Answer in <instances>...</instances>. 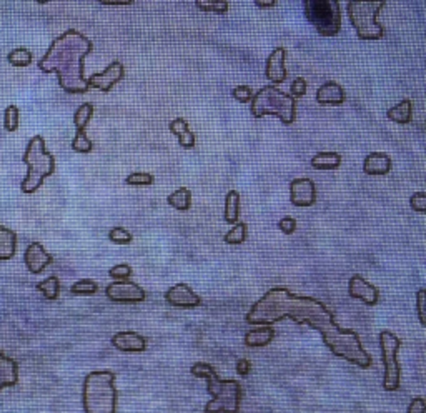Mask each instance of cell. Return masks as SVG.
<instances>
[{"label":"cell","mask_w":426,"mask_h":413,"mask_svg":"<svg viewBox=\"0 0 426 413\" xmlns=\"http://www.w3.org/2000/svg\"><path fill=\"white\" fill-rule=\"evenodd\" d=\"M105 295L108 300L117 302V303H140L147 298L145 290L130 280H117L107 285Z\"/></svg>","instance_id":"obj_10"},{"label":"cell","mask_w":426,"mask_h":413,"mask_svg":"<svg viewBox=\"0 0 426 413\" xmlns=\"http://www.w3.org/2000/svg\"><path fill=\"white\" fill-rule=\"evenodd\" d=\"M167 202H169L170 207L176 208V210L187 212L190 205H192V192H190L188 189L180 187V189H176L174 193L169 195Z\"/></svg>","instance_id":"obj_27"},{"label":"cell","mask_w":426,"mask_h":413,"mask_svg":"<svg viewBox=\"0 0 426 413\" xmlns=\"http://www.w3.org/2000/svg\"><path fill=\"white\" fill-rule=\"evenodd\" d=\"M255 6L260 8H271L276 6V0H255Z\"/></svg>","instance_id":"obj_47"},{"label":"cell","mask_w":426,"mask_h":413,"mask_svg":"<svg viewBox=\"0 0 426 413\" xmlns=\"http://www.w3.org/2000/svg\"><path fill=\"white\" fill-rule=\"evenodd\" d=\"M24 262L30 274L37 275V274H42V272L47 269L49 265H51V263L53 262V257L47 250H45V248L42 247V243L32 242V243H29V247L25 248Z\"/></svg>","instance_id":"obj_14"},{"label":"cell","mask_w":426,"mask_h":413,"mask_svg":"<svg viewBox=\"0 0 426 413\" xmlns=\"http://www.w3.org/2000/svg\"><path fill=\"white\" fill-rule=\"evenodd\" d=\"M345 90L337 82H326V84L316 90V102L320 106H342L345 102Z\"/></svg>","instance_id":"obj_18"},{"label":"cell","mask_w":426,"mask_h":413,"mask_svg":"<svg viewBox=\"0 0 426 413\" xmlns=\"http://www.w3.org/2000/svg\"><path fill=\"white\" fill-rule=\"evenodd\" d=\"M113 383L115 374L110 370H97L85 376L82 388L85 413H115L119 392Z\"/></svg>","instance_id":"obj_4"},{"label":"cell","mask_w":426,"mask_h":413,"mask_svg":"<svg viewBox=\"0 0 426 413\" xmlns=\"http://www.w3.org/2000/svg\"><path fill=\"white\" fill-rule=\"evenodd\" d=\"M93 115V103L85 102L82 103V106L77 108L74 113V124L77 127V130H85L87 129L90 119H92Z\"/></svg>","instance_id":"obj_29"},{"label":"cell","mask_w":426,"mask_h":413,"mask_svg":"<svg viewBox=\"0 0 426 413\" xmlns=\"http://www.w3.org/2000/svg\"><path fill=\"white\" fill-rule=\"evenodd\" d=\"M195 6L203 12H215L220 13V15H225L228 12V2L226 0H197Z\"/></svg>","instance_id":"obj_31"},{"label":"cell","mask_w":426,"mask_h":413,"mask_svg":"<svg viewBox=\"0 0 426 413\" xmlns=\"http://www.w3.org/2000/svg\"><path fill=\"white\" fill-rule=\"evenodd\" d=\"M17 382H19V363L4 355L0 358V390L4 387H13Z\"/></svg>","instance_id":"obj_20"},{"label":"cell","mask_w":426,"mask_h":413,"mask_svg":"<svg viewBox=\"0 0 426 413\" xmlns=\"http://www.w3.org/2000/svg\"><path fill=\"white\" fill-rule=\"evenodd\" d=\"M155 179H153L152 174H147V172H135V174H130L125 179L127 185H134V187H147V185H152Z\"/></svg>","instance_id":"obj_36"},{"label":"cell","mask_w":426,"mask_h":413,"mask_svg":"<svg viewBox=\"0 0 426 413\" xmlns=\"http://www.w3.org/2000/svg\"><path fill=\"white\" fill-rule=\"evenodd\" d=\"M108 239L117 245H129L132 242V234L124 229V227H113L110 232H108Z\"/></svg>","instance_id":"obj_37"},{"label":"cell","mask_w":426,"mask_h":413,"mask_svg":"<svg viewBox=\"0 0 426 413\" xmlns=\"http://www.w3.org/2000/svg\"><path fill=\"white\" fill-rule=\"evenodd\" d=\"M22 160L29 167L25 179L20 184V190L24 193L37 192L44 180L56 172V158L45 148V140L40 135L29 140Z\"/></svg>","instance_id":"obj_5"},{"label":"cell","mask_w":426,"mask_h":413,"mask_svg":"<svg viewBox=\"0 0 426 413\" xmlns=\"http://www.w3.org/2000/svg\"><path fill=\"white\" fill-rule=\"evenodd\" d=\"M203 413H207V412H205V410H203Z\"/></svg>","instance_id":"obj_49"},{"label":"cell","mask_w":426,"mask_h":413,"mask_svg":"<svg viewBox=\"0 0 426 413\" xmlns=\"http://www.w3.org/2000/svg\"><path fill=\"white\" fill-rule=\"evenodd\" d=\"M290 90H292V97L293 99L303 97V95L306 94V80L303 79V77H298V79L293 80V84H292V87H290Z\"/></svg>","instance_id":"obj_41"},{"label":"cell","mask_w":426,"mask_h":413,"mask_svg":"<svg viewBox=\"0 0 426 413\" xmlns=\"http://www.w3.org/2000/svg\"><path fill=\"white\" fill-rule=\"evenodd\" d=\"M285 58H287V51L283 47H276L273 52L266 58V79L273 84H282L287 79V69H285Z\"/></svg>","instance_id":"obj_16"},{"label":"cell","mask_w":426,"mask_h":413,"mask_svg":"<svg viewBox=\"0 0 426 413\" xmlns=\"http://www.w3.org/2000/svg\"><path fill=\"white\" fill-rule=\"evenodd\" d=\"M290 202L295 207H311L316 202V187L310 179H295L290 184Z\"/></svg>","instance_id":"obj_12"},{"label":"cell","mask_w":426,"mask_h":413,"mask_svg":"<svg viewBox=\"0 0 426 413\" xmlns=\"http://www.w3.org/2000/svg\"><path fill=\"white\" fill-rule=\"evenodd\" d=\"M232 95H233L235 101H238L240 103L252 102V99H253V92L248 85H238V87H235Z\"/></svg>","instance_id":"obj_39"},{"label":"cell","mask_w":426,"mask_h":413,"mask_svg":"<svg viewBox=\"0 0 426 413\" xmlns=\"http://www.w3.org/2000/svg\"><path fill=\"white\" fill-rule=\"evenodd\" d=\"M410 205L415 212L425 213L426 212V193L425 192H416L411 195Z\"/></svg>","instance_id":"obj_40"},{"label":"cell","mask_w":426,"mask_h":413,"mask_svg":"<svg viewBox=\"0 0 426 413\" xmlns=\"http://www.w3.org/2000/svg\"><path fill=\"white\" fill-rule=\"evenodd\" d=\"M124 75H125L124 63H122L120 61H113L105 70L90 75L87 79V84H89V87L98 89V90H102V92L107 94V92H110L113 85L119 84V82L124 79Z\"/></svg>","instance_id":"obj_11"},{"label":"cell","mask_w":426,"mask_h":413,"mask_svg":"<svg viewBox=\"0 0 426 413\" xmlns=\"http://www.w3.org/2000/svg\"><path fill=\"white\" fill-rule=\"evenodd\" d=\"M17 234L11 229L0 225V262L11 260L15 255Z\"/></svg>","instance_id":"obj_22"},{"label":"cell","mask_w":426,"mask_h":413,"mask_svg":"<svg viewBox=\"0 0 426 413\" xmlns=\"http://www.w3.org/2000/svg\"><path fill=\"white\" fill-rule=\"evenodd\" d=\"M4 355H6V353H4V352H2V350H0V358H2V357H4Z\"/></svg>","instance_id":"obj_48"},{"label":"cell","mask_w":426,"mask_h":413,"mask_svg":"<svg viewBox=\"0 0 426 413\" xmlns=\"http://www.w3.org/2000/svg\"><path fill=\"white\" fill-rule=\"evenodd\" d=\"M250 112L253 119H262L265 115H275L285 125L293 124L297 119V102L292 95H287L273 85L260 89L253 95Z\"/></svg>","instance_id":"obj_6"},{"label":"cell","mask_w":426,"mask_h":413,"mask_svg":"<svg viewBox=\"0 0 426 413\" xmlns=\"http://www.w3.org/2000/svg\"><path fill=\"white\" fill-rule=\"evenodd\" d=\"M247 224H243V222H237V224L233 225V229L230 230V232H226V235L224 237V240L228 245H240L243 243L245 240H247Z\"/></svg>","instance_id":"obj_32"},{"label":"cell","mask_w":426,"mask_h":413,"mask_svg":"<svg viewBox=\"0 0 426 413\" xmlns=\"http://www.w3.org/2000/svg\"><path fill=\"white\" fill-rule=\"evenodd\" d=\"M112 345L120 352L138 353L147 350V338L137 332H119L112 337Z\"/></svg>","instance_id":"obj_17"},{"label":"cell","mask_w":426,"mask_h":413,"mask_svg":"<svg viewBox=\"0 0 426 413\" xmlns=\"http://www.w3.org/2000/svg\"><path fill=\"white\" fill-rule=\"evenodd\" d=\"M310 163L315 170H337L342 165V155L337 152H320Z\"/></svg>","instance_id":"obj_25"},{"label":"cell","mask_w":426,"mask_h":413,"mask_svg":"<svg viewBox=\"0 0 426 413\" xmlns=\"http://www.w3.org/2000/svg\"><path fill=\"white\" fill-rule=\"evenodd\" d=\"M193 376L207 380V390L212 400L205 405L207 413H238L242 403V387L237 380H220L210 363L197 362L192 365Z\"/></svg>","instance_id":"obj_3"},{"label":"cell","mask_w":426,"mask_h":413,"mask_svg":"<svg viewBox=\"0 0 426 413\" xmlns=\"http://www.w3.org/2000/svg\"><path fill=\"white\" fill-rule=\"evenodd\" d=\"M20 124V108L17 106H8L4 113V127L7 132H15Z\"/></svg>","instance_id":"obj_33"},{"label":"cell","mask_w":426,"mask_h":413,"mask_svg":"<svg viewBox=\"0 0 426 413\" xmlns=\"http://www.w3.org/2000/svg\"><path fill=\"white\" fill-rule=\"evenodd\" d=\"M97 290H98V285L90 279L79 280V282H75L70 287V292L74 295H93V293H97Z\"/></svg>","instance_id":"obj_35"},{"label":"cell","mask_w":426,"mask_h":413,"mask_svg":"<svg viewBox=\"0 0 426 413\" xmlns=\"http://www.w3.org/2000/svg\"><path fill=\"white\" fill-rule=\"evenodd\" d=\"M72 148L79 153H89L93 151L92 140L85 135V130H77V135L72 140Z\"/></svg>","instance_id":"obj_34"},{"label":"cell","mask_w":426,"mask_h":413,"mask_svg":"<svg viewBox=\"0 0 426 413\" xmlns=\"http://www.w3.org/2000/svg\"><path fill=\"white\" fill-rule=\"evenodd\" d=\"M250 370H252L250 360H247V358H242V360L237 362V374L240 376H247L248 374H250Z\"/></svg>","instance_id":"obj_45"},{"label":"cell","mask_w":426,"mask_h":413,"mask_svg":"<svg viewBox=\"0 0 426 413\" xmlns=\"http://www.w3.org/2000/svg\"><path fill=\"white\" fill-rule=\"evenodd\" d=\"M32 58H34V56H32V52L29 51V49H25V47L13 49V51L7 56L8 63H11V65H13V67H27V65H30Z\"/></svg>","instance_id":"obj_30"},{"label":"cell","mask_w":426,"mask_h":413,"mask_svg":"<svg viewBox=\"0 0 426 413\" xmlns=\"http://www.w3.org/2000/svg\"><path fill=\"white\" fill-rule=\"evenodd\" d=\"M92 49L93 44L84 34L69 29L51 44L39 61V69L45 74H57L58 84L67 94H87L90 87L84 77V58Z\"/></svg>","instance_id":"obj_2"},{"label":"cell","mask_w":426,"mask_h":413,"mask_svg":"<svg viewBox=\"0 0 426 413\" xmlns=\"http://www.w3.org/2000/svg\"><path fill=\"white\" fill-rule=\"evenodd\" d=\"M37 290L44 293V297L47 298V300H56L58 293H60V280H58L56 275L49 277L44 282L37 284Z\"/></svg>","instance_id":"obj_28"},{"label":"cell","mask_w":426,"mask_h":413,"mask_svg":"<svg viewBox=\"0 0 426 413\" xmlns=\"http://www.w3.org/2000/svg\"><path fill=\"white\" fill-rule=\"evenodd\" d=\"M108 275L112 277L113 280H129L132 277V267L129 263H120V265H115L113 269L108 270Z\"/></svg>","instance_id":"obj_38"},{"label":"cell","mask_w":426,"mask_h":413,"mask_svg":"<svg viewBox=\"0 0 426 413\" xmlns=\"http://www.w3.org/2000/svg\"><path fill=\"white\" fill-rule=\"evenodd\" d=\"M348 295L353 298H358V300L365 302L366 305L373 307L378 303L380 298V292L375 285H371L370 282H366L361 275H353L348 282Z\"/></svg>","instance_id":"obj_15"},{"label":"cell","mask_w":426,"mask_h":413,"mask_svg":"<svg viewBox=\"0 0 426 413\" xmlns=\"http://www.w3.org/2000/svg\"><path fill=\"white\" fill-rule=\"evenodd\" d=\"M169 129L174 132V134L179 137V142L183 148H193L195 147V134L188 129L187 120L179 117V119H174L169 124Z\"/></svg>","instance_id":"obj_23"},{"label":"cell","mask_w":426,"mask_h":413,"mask_svg":"<svg viewBox=\"0 0 426 413\" xmlns=\"http://www.w3.org/2000/svg\"><path fill=\"white\" fill-rule=\"evenodd\" d=\"M387 117L392 122H395V124H410L411 117H413V102L410 99H405V101H401L400 103L389 108Z\"/></svg>","instance_id":"obj_24"},{"label":"cell","mask_w":426,"mask_h":413,"mask_svg":"<svg viewBox=\"0 0 426 413\" xmlns=\"http://www.w3.org/2000/svg\"><path fill=\"white\" fill-rule=\"evenodd\" d=\"M102 6H132L134 0H101Z\"/></svg>","instance_id":"obj_46"},{"label":"cell","mask_w":426,"mask_h":413,"mask_svg":"<svg viewBox=\"0 0 426 413\" xmlns=\"http://www.w3.org/2000/svg\"><path fill=\"white\" fill-rule=\"evenodd\" d=\"M303 12L323 37H335L342 29V11L337 0H306L303 2Z\"/></svg>","instance_id":"obj_8"},{"label":"cell","mask_w":426,"mask_h":413,"mask_svg":"<svg viewBox=\"0 0 426 413\" xmlns=\"http://www.w3.org/2000/svg\"><path fill=\"white\" fill-rule=\"evenodd\" d=\"M392 170V158L385 152L368 153L363 162V172L366 175H387Z\"/></svg>","instance_id":"obj_19"},{"label":"cell","mask_w":426,"mask_h":413,"mask_svg":"<svg viewBox=\"0 0 426 413\" xmlns=\"http://www.w3.org/2000/svg\"><path fill=\"white\" fill-rule=\"evenodd\" d=\"M408 413H426V403L421 397H416L410 402Z\"/></svg>","instance_id":"obj_44"},{"label":"cell","mask_w":426,"mask_h":413,"mask_svg":"<svg viewBox=\"0 0 426 413\" xmlns=\"http://www.w3.org/2000/svg\"><path fill=\"white\" fill-rule=\"evenodd\" d=\"M401 340L392 333L389 330H383L380 333V348H382V358L385 367L383 388L387 392H396L401 382V367L398 362V352H400Z\"/></svg>","instance_id":"obj_9"},{"label":"cell","mask_w":426,"mask_h":413,"mask_svg":"<svg viewBox=\"0 0 426 413\" xmlns=\"http://www.w3.org/2000/svg\"><path fill=\"white\" fill-rule=\"evenodd\" d=\"M165 300L169 305L176 308H195L202 305V298L187 284H176L167 290Z\"/></svg>","instance_id":"obj_13"},{"label":"cell","mask_w":426,"mask_h":413,"mask_svg":"<svg viewBox=\"0 0 426 413\" xmlns=\"http://www.w3.org/2000/svg\"><path fill=\"white\" fill-rule=\"evenodd\" d=\"M278 229L282 230L283 234L292 235L295 230H297V220H295L293 217H283V219L278 222Z\"/></svg>","instance_id":"obj_43"},{"label":"cell","mask_w":426,"mask_h":413,"mask_svg":"<svg viewBox=\"0 0 426 413\" xmlns=\"http://www.w3.org/2000/svg\"><path fill=\"white\" fill-rule=\"evenodd\" d=\"M387 6L385 2H350L347 6L351 25L360 40H380L385 37V29L378 22V13Z\"/></svg>","instance_id":"obj_7"},{"label":"cell","mask_w":426,"mask_h":413,"mask_svg":"<svg viewBox=\"0 0 426 413\" xmlns=\"http://www.w3.org/2000/svg\"><path fill=\"white\" fill-rule=\"evenodd\" d=\"M224 219L226 224L235 225L240 219V193L237 190H230L225 198V212Z\"/></svg>","instance_id":"obj_26"},{"label":"cell","mask_w":426,"mask_h":413,"mask_svg":"<svg viewBox=\"0 0 426 413\" xmlns=\"http://www.w3.org/2000/svg\"><path fill=\"white\" fill-rule=\"evenodd\" d=\"M275 337V330L270 325H262L258 329H253L245 335V345L252 348L266 347Z\"/></svg>","instance_id":"obj_21"},{"label":"cell","mask_w":426,"mask_h":413,"mask_svg":"<svg viewBox=\"0 0 426 413\" xmlns=\"http://www.w3.org/2000/svg\"><path fill=\"white\" fill-rule=\"evenodd\" d=\"M425 298H426V290L421 288L418 295H416V307H418V319H420V324L421 325H426V317H425Z\"/></svg>","instance_id":"obj_42"},{"label":"cell","mask_w":426,"mask_h":413,"mask_svg":"<svg viewBox=\"0 0 426 413\" xmlns=\"http://www.w3.org/2000/svg\"><path fill=\"white\" fill-rule=\"evenodd\" d=\"M283 319H292L300 325H308L318 330L323 343L335 357L360 367L370 369L371 357L363 348L360 335L355 330L342 329L335 320L333 313L323 302L290 292L285 287H273L260 300L253 303L245 320L250 325H273Z\"/></svg>","instance_id":"obj_1"}]
</instances>
